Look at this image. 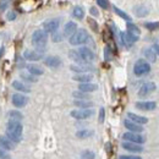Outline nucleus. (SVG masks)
Instances as JSON below:
<instances>
[{"label":"nucleus","mask_w":159,"mask_h":159,"mask_svg":"<svg viewBox=\"0 0 159 159\" xmlns=\"http://www.w3.org/2000/svg\"><path fill=\"white\" fill-rule=\"evenodd\" d=\"M27 71L30 74H32L33 76H40L44 74V70L38 66V65H34V64H31V65H27Z\"/></svg>","instance_id":"nucleus-25"},{"label":"nucleus","mask_w":159,"mask_h":159,"mask_svg":"<svg viewBox=\"0 0 159 159\" xmlns=\"http://www.w3.org/2000/svg\"><path fill=\"white\" fill-rule=\"evenodd\" d=\"M153 50L156 52V54L159 57V44H154V45H153Z\"/></svg>","instance_id":"nucleus-46"},{"label":"nucleus","mask_w":159,"mask_h":159,"mask_svg":"<svg viewBox=\"0 0 159 159\" xmlns=\"http://www.w3.org/2000/svg\"><path fill=\"white\" fill-rule=\"evenodd\" d=\"M22 132H23V126L21 121L16 120H10L6 125V136L15 143H19L22 141Z\"/></svg>","instance_id":"nucleus-1"},{"label":"nucleus","mask_w":159,"mask_h":159,"mask_svg":"<svg viewBox=\"0 0 159 159\" xmlns=\"http://www.w3.org/2000/svg\"><path fill=\"white\" fill-rule=\"evenodd\" d=\"M104 121V108H100L99 110V122Z\"/></svg>","instance_id":"nucleus-44"},{"label":"nucleus","mask_w":159,"mask_h":159,"mask_svg":"<svg viewBox=\"0 0 159 159\" xmlns=\"http://www.w3.org/2000/svg\"><path fill=\"white\" fill-rule=\"evenodd\" d=\"M97 4L99 5L100 7H103V9H108L109 7V4H108L107 0H97Z\"/></svg>","instance_id":"nucleus-41"},{"label":"nucleus","mask_w":159,"mask_h":159,"mask_svg":"<svg viewBox=\"0 0 159 159\" xmlns=\"http://www.w3.org/2000/svg\"><path fill=\"white\" fill-rule=\"evenodd\" d=\"M69 57H70L71 60H74L76 64H86V62L82 60V58H81L79 50H70V52H69Z\"/></svg>","instance_id":"nucleus-28"},{"label":"nucleus","mask_w":159,"mask_h":159,"mask_svg":"<svg viewBox=\"0 0 159 159\" xmlns=\"http://www.w3.org/2000/svg\"><path fill=\"white\" fill-rule=\"evenodd\" d=\"M74 81H77L80 83H86V82H91L93 80V75L92 74H77L72 77Z\"/></svg>","instance_id":"nucleus-23"},{"label":"nucleus","mask_w":159,"mask_h":159,"mask_svg":"<svg viewBox=\"0 0 159 159\" xmlns=\"http://www.w3.org/2000/svg\"><path fill=\"white\" fill-rule=\"evenodd\" d=\"M88 39H89V36H88V33H87L86 30H77L69 38V42H70L71 45H82V44H84Z\"/></svg>","instance_id":"nucleus-3"},{"label":"nucleus","mask_w":159,"mask_h":159,"mask_svg":"<svg viewBox=\"0 0 159 159\" xmlns=\"http://www.w3.org/2000/svg\"><path fill=\"white\" fill-rule=\"evenodd\" d=\"M124 125H125V127L130 131V132H137V134H141L142 131H143V127H142V125H139V124H136V122H134V121H131V120L126 119L124 121Z\"/></svg>","instance_id":"nucleus-15"},{"label":"nucleus","mask_w":159,"mask_h":159,"mask_svg":"<svg viewBox=\"0 0 159 159\" xmlns=\"http://www.w3.org/2000/svg\"><path fill=\"white\" fill-rule=\"evenodd\" d=\"M74 104L79 107L80 109H91L93 107V103L88 99H76L74 102Z\"/></svg>","instance_id":"nucleus-27"},{"label":"nucleus","mask_w":159,"mask_h":159,"mask_svg":"<svg viewBox=\"0 0 159 159\" xmlns=\"http://www.w3.org/2000/svg\"><path fill=\"white\" fill-rule=\"evenodd\" d=\"M157 88L154 82H146L141 86V88L139 89V97H147L149 96L152 92H154Z\"/></svg>","instance_id":"nucleus-8"},{"label":"nucleus","mask_w":159,"mask_h":159,"mask_svg":"<svg viewBox=\"0 0 159 159\" xmlns=\"http://www.w3.org/2000/svg\"><path fill=\"white\" fill-rule=\"evenodd\" d=\"M94 114L93 109H75L70 113V115L74 118V119L77 120H84L91 118L92 115Z\"/></svg>","instance_id":"nucleus-5"},{"label":"nucleus","mask_w":159,"mask_h":159,"mask_svg":"<svg viewBox=\"0 0 159 159\" xmlns=\"http://www.w3.org/2000/svg\"><path fill=\"white\" fill-rule=\"evenodd\" d=\"M48 42V33L44 30H37L32 34V44L36 47L37 50L43 53L45 45Z\"/></svg>","instance_id":"nucleus-2"},{"label":"nucleus","mask_w":159,"mask_h":159,"mask_svg":"<svg viewBox=\"0 0 159 159\" xmlns=\"http://www.w3.org/2000/svg\"><path fill=\"white\" fill-rule=\"evenodd\" d=\"M97 88H98V86L94 84V83H92V82H86V83H80L79 84V91L84 92V93L94 92Z\"/></svg>","instance_id":"nucleus-21"},{"label":"nucleus","mask_w":159,"mask_h":159,"mask_svg":"<svg viewBox=\"0 0 159 159\" xmlns=\"http://www.w3.org/2000/svg\"><path fill=\"white\" fill-rule=\"evenodd\" d=\"M72 16L77 20H82L84 17V10L82 6H75L72 10Z\"/></svg>","instance_id":"nucleus-30"},{"label":"nucleus","mask_w":159,"mask_h":159,"mask_svg":"<svg viewBox=\"0 0 159 159\" xmlns=\"http://www.w3.org/2000/svg\"><path fill=\"white\" fill-rule=\"evenodd\" d=\"M60 23L59 20H48L43 23V30L47 32V33H54L58 31Z\"/></svg>","instance_id":"nucleus-11"},{"label":"nucleus","mask_w":159,"mask_h":159,"mask_svg":"<svg viewBox=\"0 0 159 159\" xmlns=\"http://www.w3.org/2000/svg\"><path fill=\"white\" fill-rule=\"evenodd\" d=\"M12 87L19 92H23V93H30L31 92V88L28 86H26L23 82H20V81H14Z\"/></svg>","instance_id":"nucleus-26"},{"label":"nucleus","mask_w":159,"mask_h":159,"mask_svg":"<svg viewBox=\"0 0 159 159\" xmlns=\"http://www.w3.org/2000/svg\"><path fill=\"white\" fill-rule=\"evenodd\" d=\"M94 158H96V154L92 151H83L81 153V159H94Z\"/></svg>","instance_id":"nucleus-35"},{"label":"nucleus","mask_w":159,"mask_h":159,"mask_svg":"<svg viewBox=\"0 0 159 159\" xmlns=\"http://www.w3.org/2000/svg\"><path fill=\"white\" fill-rule=\"evenodd\" d=\"M143 55H144V58H146V60H147L148 62H156V60H157V54H156V52L153 50V48H147V49H144V50H143Z\"/></svg>","instance_id":"nucleus-24"},{"label":"nucleus","mask_w":159,"mask_h":159,"mask_svg":"<svg viewBox=\"0 0 159 159\" xmlns=\"http://www.w3.org/2000/svg\"><path fill=\"white\" fill-rule=\"evenodd\" d=\"M157 107L156 102H137L136 103V108L139 109V110H144V111H151V110H154Z\"/></svg>","instance_id":"nucleus-16"},{"label":"nucleus","mask_w":159,"mask_h":159,"mask_svg":"<svg viewBox=\"0 0 159 159\" xmlns=\"http://www.w3.org/2000/svg\"><path fill=\"white\" fill-rule=\"evenodd\" d=\"M0 146L6 151L15 149V142H12L7 136H0Z\"/></svg>","instance_id":"nucleus-19"},{"label":"nucleus","mask_w":159,"mask_h":159,"mask_svg":"<svg viewBox=\"0 0 159 159\" xmlns=\"http://www.w3.org/2000/svg\"><path fill=\"white\" fill-rule=\"evenodd\" d=\"M79 53H80V55H81V58H82V60H83L86 64H89V62H92L93 60L96 59L94 53H93L89 48H87V47H81L79 49Z\"/></svg>","instance_id":"nucleus-9"},{"label":"nucleus","mask_w":159,"mask_h":159,"mask_svg":"<svg viewBox=\"0 0 159 159\" xmlns=\"http://www.w3.org/2000/svg\"><path fill=\"white\" fill-rule=\"evenodd\" d=\"M0 159H10L9 154L6 153V149H4L1 146H0Z\"/></svg>","instance_id":"nucleus-39"},{"label":"nucleus","mask_w":159,"mask_h":159,"mask_svg":"<svg viewBox=\"0 0 159 159\" xmlns=\"http://www.w3.org/2000/svg\"><path fill=\"white\" fill-rule=\"evenodd\" d=\"M122 139L124 141H127V142H132V143H137V144H142L144 143V137L142 135H139L137 132H125L122 135Z\"/></svg>","instance_id":"nucleus-7"},{"label":"nucleus","mask_w":159,"mask_h":159,"mask_svg":"<svg viewBox=\"0 0 159 159\" xmlns=\"http://www.w3.org/2000/svg\"><path fill=\"white\" fill-rule=\"evenodd\" d=\"M151 71V65L147 60L144 59H139L135 62V66H134V74L136 76H143V75H147L148 72Z\"/></svg>","instance_id":"nucleus-4"},{"label":"nucleus","mask_w":159,"mask_h":159,"mask_svg":"<svg viewBox=\"0 0 159 159\" xmlns=\"http://www.w3.org/2000/svg\"><path fill=\"white\" fill-rule=\"evenodd\" d=\"M144 26H146V28H148L151 31H154V30L159 28V22H147Z\"/></svg>","instance_id":"nucleus-37"},{"label":"nucleus","mask_w":159,"mask_h":159,"mask_svg":"<svg viewBox=\"0 0 159 159\" xmlns=\"http://www.w3.org/2000/svg\"><path fill=\"white\" fill-rule=\"evenodd\" d=\"M76 31H77V23L70 21V22H67V23L65 25V27H64V36L70 38Z\"/></svg>","instance_id":"nucleus-18"},{"label":"nucleus","mask_w":159,"mask_h":159,"mask_svg":"<svg viewBox=\"0 0 159 159\" xmlns=\"http://www.w3.org/2000/svg\"><path fill=\"white\" fill-rule=\"evenodd\" d=\"M119 159H142V158L137 157V156H121Z\"/></svg>","instance_id":"nucleus-42"},{"label":"nucleus","mask_w":159,"mask_h":159,"mask_svg":"<svg viewBox=\"0 0 159 159\" xmlns=\"http://www.w3.org/2000/svg\"><path fill=\"white\" fill-rule=\"evenodd\" d=\"M21 79L23 80L25 82H30V83H36L38 79H37V76H33L32 74H30V72H21Z\"/></svg>","instance_id":"nucleus-29"},{"label":"nucleus","mask_w":159,"mask_h":159,"mask_svg":"<svg viewBox=\"0 0 159 159\" xmlns=\"http://www.w3.org/2000/svg\"><path fill=\"white\" fill-rule=\"evenodd\" d=\"M72 96H74V98H76V99H88V98H89L88 93H84V92H81V91L74 92Z\"/></svg>","instance_id":"nucleus-33"},{"label":"nucleus","mask_w":159,"mask_h":159,"mask_svg":"<svg viewBox=\"0 0 159 159\" xmlns=\"http://www.w3.org/2000/svg\"><path fill=\"white\" fill-rule=\"evenodd\" d=\"M44 64L48 66V67H52V69H55V67H59L61 65V59L59 57H55V55H52V57H48L44 59Z\"/></svg>","instance_id":"nucleus-17"},{"label":"nucleus","mask_w":159,"mask_h":159,"mask_svg":"<svg viewBox=\"0 0 159 159\" xmlns=\"http://www.w3.org/2000/svg\"><path fill=\"white\" fill-rule=\"evenodd\" d=\"M134 12H135V15H136L137 17H143V16L148 15L149 7H148L147 5H144V4H139V5H136V6L134 7Z\"/></svg>","instance_id":"nucleus-20"},{"label":"nucleus","mask_w":159,"mask_h":159,"mask_svg":"<svg viewBox=\"0 0 159 159\" xmlns=\"http://www.w3.org/2000/svg\"><path fill=\"white\" fill-rule=\"evenodd\" d=\"M120 40H121L122 45H125L126 48H131L132 44L139 40V36L131 34L129 32H121L120 33Z\"/></svg>","instance_id":"nucleus-6"},{"label":"nucleus","mask_w":159,"mask_h":159,"mask_svg":"<svg viewBox=\"0 0 159 159\" xmlns=\"http://www.w3.org/2000/svg\"><path fill=\"white\" fill-rule=\"evenodd\" d=\"M114 11H115V12H116V14H118V15H119L120 17H122V19H124V20L129 21V22H130V21H131V17H130V16H129V15H127V14H126V12H124V11H122V10H120L119 7H116V6H114Z\"/></svg>","instance_id":"nucleus-34"},{"label":"nucleus","mask_w":159,"mask_h":159,"mask_svg":"<svg viewBox=\"0 0 159 159\" xmlns=\"http://www.w3.org/2000/svg\"><path fill=\"white\" fill-rule=\"evenodd\" d=\"M15 19H16V14H15V12H9V14H7V20L12 21V20H15Z\"/></svg>","instance_id":"nucleus-45"},{"label":"nucleus","mask_w":159,"mask_h":159,"mask_svg":"<svg viewBox=\"0 0 159 159\" xmlns=\"http://www.w3.org/2000/svg\"><path fill=\"white\" fill-rule=\"evenodd\" d=\"M104 57H105V59L107 60L111 59L113 54H111V50H110V48H109V47H105V49H104Z\"/></svg>","instance_id":"nucleus-38"},{"label":"nucleus","mask_w":159,"mask_h":159,"mask_svg":"<svg viewBox=\"0 0 159 159\" xmlns=\"http://www.w3.org/2000/svg\"><path fill=\"white\" fill-rule=\"evenodd\" d=\"M70 70L76 74H89L93 70V67L89 64H76V65H71Z\"/></svg>","instance_id":"nucleus-10"},{"label":"nucleus","mask_w":159,"mask_h":159,"mask_svg":"<svg viewBox=\"0 0 159 159\" xmlns=\"http://www.w3.org/2000/svg\"><path fill=\"white\" fill-rule=\"evenodd\" d=\"M23 58L28 61H38L43 58V53L39 50H25L23 53Z\"/></svg>","instance_id":"nucleus-12"},{"label":"nucleus","mask_w":159,"mask_h":159,"mask_svg":"<svg viewBox=\"0 0 159 159\" xmlns=\"http://www.w3.org/2000/svg\"><path fill=\"white\" fill-rule=\"evenodd\" d=\"M93 135V131L91 130H80L76 132V137L77 139H88Z\"/></svg>","instance_id":"nucleus-32"},{"label":"nucleus","mask_w":159,"mask_h":159,"mask_svg":"<svg viewBox=\"0 0 159 159\" xmlns=\"http://www.w3.org/2000/svg\"><path fill=\"white\" fill-rule=\"evenodd\" d=\"M127 32L131 33V34H135V36H139V33H141L139 28L135 23H132V22H129L127 23Z\"/></svg>","instance_id":"nucleus-31"},{"label":"nucleus","mask_w":159,"mask_h":159,"mask_svg":"<svg viewBox=\"0 0 159 159\" xmlns=\"http://www.w3.org/2000/svg\"><path fill=\"white\" fill-rule=\"evenodd\" d=\"M127 118L129 120L139 124V125H144L148 122V119L144 118V116H141V115H137V114H134V113H127Z\"/></svg>","instance_id":"nucleus-22"},{"label":"nucleus","mask_w":159,"mask_h":159,"mask_svg":"<svg viewBox=\"0 0 159 159\" xmlns=\"http://www.w3.org/2000/svg\"><path fill=\"white\" fill-rule=\"evenodd\" d=\"M89 11H91V15H92V16H96V17H97V16L99 15V14H98V10H97L96 7H91Z\"/></svg>","instance_id":"nucleus-43"},{"label":"nucleus","mask_w":159,"mask_h":159,"mask_svg":"<svg viewBox=\"0 0 159 159\" xmlns=\"http://www.w3.org/2000/svg\"><path fill=\"white\" fill-rule=\"evenodd\" d=\"M60 40H62V34L59 33L58 31L54 32L53 33V42H60Z\"/></svg>","instance_id":"nucleus-40"},{"label":"nucleus","mask_w":159,"mask_h":159,"mask_svg":"<svg viewBox=\"0 0 159 159\" xmlns=\"http://www.w3.org/2000/svg\"><path fill=\"white\" fill-rule=\"evenodd\" d=\"M122 148L125 151H129V152H132V153H142L143 152V147L141 144L137 143H132V142H122Z\"/></svg>","instance_id":"nucleus-13"},{"label":"nucleus","mask_w":159,"mask_h":159,"mask_svg":"<svg viewBox=\"0 0 159 159\" xmlns=\"http://www.w3.org/2000/svg\"><path fill=\"white\" fill-rule=\"evenodd\" d=\"M27 102H28V98H27L26 96L21 94V93H15V94L12 96V104H14L16 108H22V107H25V105L27 104Z\"/></svg>","instance_id":"nucleus-14"},{"label":"nucleus","mask_w":159,"mask_h":159,"mask_svg":"<svg viewBox=\"0 0 159 159\" xmlns=\"http://www.w3.org/2000/svg\"><path fill=\"white\" fill-rule=\"evenodd\" d=\"M9 116H10V120H16V121H21L22 120V114H21L20 111H10Z\"/></svg>","instance_id":"nucleus-36"}]
</instances>
